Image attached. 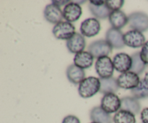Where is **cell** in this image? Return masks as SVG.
Instances as JSON below:
<instances>
[{
  "label": "cell",
  "instance_id": "6da1fadb",
  "mask_svg": "<svg viewBox=\"0 0 148 123\" xmlns=\"http://www.w3.org/2000/svg\"><path fill=\"white\" fill-rule=\"evenodd\" d=\"M101 89V80L95 77L85 78L78 87V92L82 98H88L95 96Z\"/></svg>",
  "mask_w": 148,
  "mask_h": 123
},
{
  "label": "cell",
  "instance_id": "7a4b0ae2",
  "mask_svg": "<svg viewBox=\"0 0 148 123\" xmlns=\"http://www.w3.org/2000/svg\"><path fill=\"white\" fill-rule=\"evenodd\" d=\"M95 70L101 79L112 78L114 70L113 60L108 56L98 58L95 62Z\"/></svg>",
  "mask_w": 148,
  "mask_h": 123
},
{
  "label": "cell",
  "instance_id": "3957f363",
  "mask_svg": "<svg viewBox=\"0 0 148 123\" xmlns=\"http://www.w3.org/2000/svg\"><path fill=\"white\" fill-rule=\"evenodd\" d=\"M129 25L132 30L140 32L148 30V14L143 12H135L128 16Z\"/></svg>",
  "mask_w": 148,
  "mask_h": 123
},
{
  "label": "cell",
  "instance_id": "277c9868",
  "mask_svg": "<svg viewBox=\"0 0 148 123\" xmlns=\"http://www.w3.org/2000/svg\"><path fill=\"white\" fill-rule=\"evenodd\" d=\"M112 46L103 39L95 41L88 46V52L96 59L102 56H108L110 54L112 53Z\"/></svg>",
  "mask_w": 148,
  "mask_h": 123
},
{
  "label": "cell",
  "instance_id": "5b68a950",
  "mask_svg": "<svg viewBox=\"0 0 148 123\" xmlns=\"http://www.w3.org/2000/svg\"><path fill=\"white\" fill-rule=\"evenodd\" d=\"M55 38L60 40H69L76 33L73 24L66 21H62L55 25L52 30Z\"/></svg>",
  "mask_w": 148,
  "mask_h": 123
},
{
  "label": "cell",
  "instance_id": "8992f818",
  "mask_svg": "<svg viewBox=\"0 0 148 123\" xmlns=\"http://www.w3.org/2000/svg\"><path fill=\"white\" fill-rule=\"evenodd\" d=\"M119 88L123 89L132 90L137 88L140 81V78L137 74L128 71L121 73L116 79Z\"/></svg>",
  "mask_w": 148,
  "mask_h": 123
},
{
  "label": "cell",
  "instance_id": "52a82bcc",
  "mask_svg": "<svg viewBox=\"0 0 148 123\" xmlns=\"http://www.w3.org/2000/svg\"><path fill=\"white\" fill-rule=\"evenodd\" d=\"M121 99L115 93H107L101 101V107L108 114L116 113L121 109Z\"/></svg>",
  "mask_w": 148,
  "mask_h": 123
},
{
  "label": "cell",
  "instance_id": "ba28073f",
  "mask_svg": "<svg viewBox=\"0 0 148 123\" xmlns=\"http://www.w3.org/2000/svg\"><path fill=\"white\" fill-rule=\"evenodd\" d=\"M79 30L83 36L88 38L93 37L99 33L101 30V23L96 18H88L81 23Z\"/></svg>",
  "mask_w": 148,
  "mask_h": 123
},
{
  "label": "cell",
  "instance_id": "9c48e42d",
  "mask_svg": "<svg viewBox=\"0 0 148 123\" xmlns=\"http://www.w3.org/2000/svg\"><path fill=\"white\" fill-rule=\"evenodd\" d=\"M124 41L126 46L137 49L145 43V36L142 32L131 30L124 34Z\"/></svg>",
  "mask_w": 148,
  "mask_h": 123
},
{
  "label": "cell",
  "instance_id": "30bf717a",
  "mask_svg": "<svg viewBox=\"0 0 148 123\" xmlns=\"http://www.w3.org/2000/svg\"><path fill=\"white\" fill-rule=\"evenodd\" d=\"M63 17L69 23L76 22L80 18L82 14L81 6L75 1H70L69 4L64 6L63 9Z\"/></svg>",
  "mask_w": 148,
  "mask_h": 123
},
{
  "label": "cell",
  "instance_id": "8fae6325",
  "mask_svg": "<svg viewBox=\"0 0 148 123\" xmlns=\"http://www.w3.org/2000/svg\"><path fill=\"white\" fill-rule=\"evenodd\" d=\"M114 69L119 72H124L130 71L132 65V59L131 56L126 53L116 54L113 59Z\"/></svg>",
  "mask_w": 148,
  "mask_h": 123
},
{
  "label": "cell",
  "instance_id": "7c38bea8",
  "mask_svg": "<svg viewBox=\"0 0 148 123\" xmlns=\"http://www.w3.org/2000/svg\"><path fill=\"white\" fill-rule=\"evenodd\" d=\"M106 41L114 49H121L125 46L123 33L120 30L114 27H111L107 30Z\"/></svg>",
  "mask_w": 148,
  "mask_h": 123
},
{
  "label": "cell",
  "instance_id": "4fadbf2b",
  "mask_svg": "<svg viewBox=\"0 0 148 123\" xmlns=\"http://www.w3.org/2000/svg\"><path fill=\"white\" fill-rule=\"evenodd\" d=\"M44 17L49 23H53V24H58L62 22L63 17V11L62 9L58 6L53 4H48L45 7L44 12H43Z\"/></svg>",
  "mask_w": 148,
  "mask_h": 123
},
{
  "label": "cell",
  "instance_id": "5bb4252c",
  "mask_svg": "<svg viewBox=\"0 0 148 123\" xmlns=\"http://www.w3.org/2000/svg\"><path fill=\"white\" fill-rule=\"evenodd\" d=\"M66 47L72 54L80 53L84 52L86 45L85 38L81 33H76L71 38L66 41Z\"/></svg>",
  "mask_w": 148,
  "mask_h": 123
},
{
  "label": "cell",
  "instance_id": "9a60e30c",
  "mask_svg": "<svg viewBox=\"0 0 148 123\" xmlns=\"http://www.w3.org/2000/svg\"><path fill=\"white\" fill-rule=\"evenodd\" d=\"M108 19L112 27L118 30L123 28L129 23V17L121 10L111 12Z\"/></svg>",
  "mask_w": 148,
  "mask_h": 123
},
{
  "label": "cell",
  "instance_id": "2e32d148",
  "mask_svg": "<svg viewBox=\"0 0 148 123\" xmlns=\"http://www.w3.org/2000/svg\"><path fill=\"white\" fill-rule=\"evenodd\" d=\"M91 121L96 123H112L113 118L111 114L104 111L101 107H95L90 112Z\"/></svg>",
  "mask_w": 148,
  "mask_h": 123
},
{
  "label": "cell",
  "instance_id": "e0dca14e",
  "mask_svg": "<svg viewBox=\"0 0 148 123\" xmlns=\"http://www.w3.org/2000/svg\"><path fill=\"white\" fill-rule=\"evenodd\" d=\"M66 74L68 80L75 85L79 84L85 78V72L84 69L78 67L75 64L68 67Z\"/></svg>",
  "mask_w": 148,
  "mask_h": 123
},
{
  "label": "cell",
  "instance_id": "ac0fdd59",
  "mask_svg": "<svg viewBox=\"0 0 148 123\" xmlns=\"http://www.w3.org/2000/svg\"><path fill=\"white\" fill-rule=\"evenodd\" d=\"M121 109L132 112L134 115L138 114L141 110V104L134 97L125 96L121 99Z\"/></svg>",
  "mask_w": 148,
  "mask_h": 123
},
{
  "label": "cell",
  "instance_id": "d6986e66",
  "mask_svg": "<svg viewBox=\"0 0 148 123\" xmlns=\"http://www.w3.org/2000/svg\"><path fill=\"white\" fill-rule=\"evenodd\" d=\"M94 57L88 52H82L75 54L74 63L81 69H88L93 64Z\"/></svg>",
  "mask_w": 148,
  "mask_h": 123
},
{
  "label": "cell",
  "instance_id": "ffe728a7",
  "mask_svg": "<svg viewBox=\"0 0 148 123\" xmlns=\"http://www.w3.org/2000/svg\"><path fill=\"white\" fill-rule=\"evenodd\" d=\"M131 93L137 99L148 98V72L145 75L143 79L140 80L137 88L131 90Z\"/></svg>",
  "mask_w": 148,
  "mask_h": 123
},
{
  "label": "cell",
  "instance_id": "44dd1931",
  "mask_svg": "<svg viewBox=\"0 0 148 123\" xmlns=\"http://www.w3.org/2000/svg\"><path fill=\"white\" fill-rule=\"evenodd\" d=\"M101 89L100 92L103 93L104 95L107 93H115L119 91L118 83H117L116 79L114 78H107V79H101Z\"/></svg>",
  "mask_w": 148,
  "mask_h": 123
},
{
  "label": "cell",
  "instance_id": "7402d4cb",
  "mask_svg": "<svg viewBox=\"0 0 148 123\" xmlns=\"http://www.w3.org/2000/svg\"><path fill=\"white\" fill-rule=\"evenodd\" d=\"M88 7H89L90 11L92 13V15L96 19H101V20L109 17V15L112 12L107 7L106 3L101 6H95L90 3Z\"/></svg>",
  "mask_w": 148,
  "mask_h": 123
},
{
  "label": "cell",
  "instance_id": "603a6c76",
  "mask_svg": "<svg viewBox=\"0 0 148 123\" xmlns=\"http://www.w3.org/2000/svg\"><path fill=\"white\" fill-rule=\"evenodd\" d=\"M114 123H136L135 115L128 111L120 109L113 118Z\"/></svg>",
  "mask_w": 148,
  "mask_h": 123
},
{
  "label": "cell",
  "instance_id": "cb8c5ba5",
  "mask_svg": "<svg viewBox=\"0 0 148 123\" xmlns=\"http://www.w3.org/2000/svg\"><path fill=\"white\" fill-rule=\"evenodd\" d=\"M132 59V65L130 71L140 75L145 71L146 68V64L142 60L141 56H140V52H135L131 56Z\"/></svg>",
  "mask_w": 148,
  "mask_h": 123
},
{
  "label": "cell",
  "instance_id": "d4e9b609",
  "mask_svg": "<svg viewBox=\"0 0 148 123\" xmlns=\"http://www.w3.org/2000/svg\"><path fill=\"white\" fill-rule=\"evenodd\" d=\"M124 4V0H108L106 1V4L111 11H117L123 7Z\"/></svg>",
  "mask_w": 148,
  "mask_h": 123
},
{
  "label": "cell",
  "instance_id": "484cf974",
  "mask_svg": "<svg viewBox=\"0 0 148 123\" xmlns=\"http://www.w3.org/2000/svg\"><path fill=\"white\" fill-rule=\"evenodd\" d=\"M140 56L145 64L148 65V41L145 42L143 46L142 47V50L140 52Z\"/></svg>",
  "mask_w": 148,
  "mask_h": 123
},
{
  "label": "cell",
  "instance_id": "4316f807",
  "mask_svg": "<svg viewBox=\"0 0 148 123\" xmlns=\"http://www.w3.org/2000/svg\"><path fill=\"white\" fill-rule=\"evenodd\" d=\"M62 123H80V120L76 116L68 115L64 118Z\"/></svg>",
  "mask_w": 148,
  "mask_h": 123
},
{
  "label": "cell",
  "instance_id": "83f0119b",
  "mask_svg": "<svg viewBox=\"0 0 148 123\" xmlns=\"http://www.w3.org/2000/svg\"><path fill=\"white\" fill-rule=\"evenodd\" d=\"M140 118H141L143 123H148V107L145 108L140 114Z\"/></svg>",
  "mask_w": 148,
  "mask_h": 123
},
{
  "label": "cell",
  "instance_id": "f1b7e54d",
  "mask_svg": "<svg viewBox=\"0 0 148 123\" xmlns=\"http://www.w3.org/2000/svg\"><path fill=\"white\" fill-rule=\"evenodd\" d=\"M71 1H52L51 4H55V5L58 6V7H60L61 6L65 5L66 6V4H69Z\"/></svg>",
  "mask_w": 148,
  "mask_h": 123
},
{
  "label": "cell",
  "instance_id": "f546056e",
  "mask_svg": "<svg viewBox=\"0 0 148 123\" xmlns=\"http://www.w3.org/2000/svg\"><path fill=\"white\" fill-rule=\"evenodd\" d=\"M90 3L95 6H101L105 4L106 1H94L93 0V1H90Z\"/></svg>",
  "mask_w": 148,
  "mask_h": 123
},
{
  "label": "cell",
  "instance_id": "4dcf8cb0",
  "mask_svg": "<svg viewBox=\"0 0 148 123\" xmlns=\"http://www.w3.org/2000/svg\"><path fill=\"white\" fill-rule=\"evenodd\" d=\"M90 123H96V122H90Z\"/></svg>",
  "mask_w": 148,
  "mask_h": 123
}]
</instances>
